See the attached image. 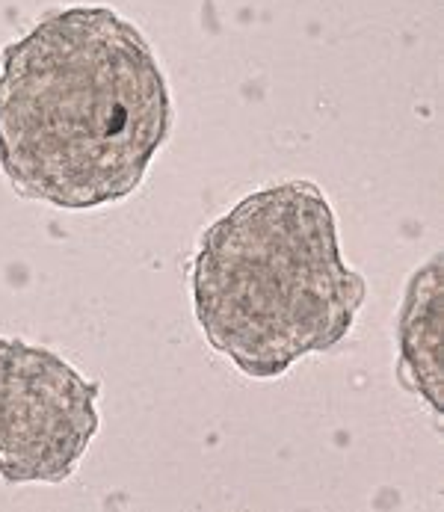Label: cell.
Here are the masks:
<instances>
[{"label": "cell", "mask_w": 444, "mask_h": 512, "mask_svg": "<svg viewBox=\"0 0 444 512\" xmlns=\"http://www.w3.org/2000/svg\"><path fill=\"white\" fill-rule=\"evenodd\" d=\"M442 258H433L412 276L400 314V379L418 391L436 412L442 397Z\"/></svg>", "instance_id": "277c9868"}, {"label": "cell", "mask_w": 444, "mask_h": 512, "mask_svg": "<svg viewBox=\"0 0 444 512\" xmlns=\"http://www.w3.org/2000/svg\"><path fill=\"white\" fill-rule=\"evenodd\" d=\"M98 394L57 353L0 338V480H69L98 433Z\"/></svg>", "instance_id": "3957f363"}, {"label": "cell", "mask_w": 444, "mask_h": 512, "mask_svg": "<svg viewBox=\"0 0 444 512\" xmlns=\"http://www.w3.org/2000/svg\"><path fill=\"white\" fill-rule=\"evenodd\" d=\"M365 296L341 255L335 211L311 181L249 193L202 234L193 261L196 320L252 379H276L341 344Z\"/></svg>", "instance_id": "7a4b0ae2"}, {"label": "cell", "mask_w": 444, "mask_h": 512, "mask_svg": "<svg viewBox=\"0 0 444 512\" xmlns=\"http://www.w3.org/2000/svg\"><path fill=\"white\" fill-rule=\"evenodd\" d=\"M172 131L146 36L110 6H69L0 54V169L24 199L95 211L140 190Z\"/></svg>", "instance_id": "6da1fadb"}]
</instances>
